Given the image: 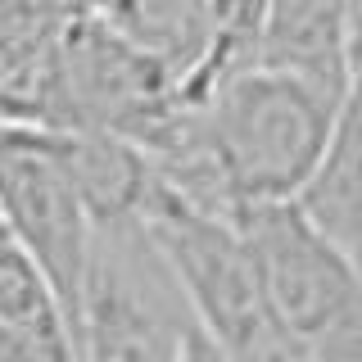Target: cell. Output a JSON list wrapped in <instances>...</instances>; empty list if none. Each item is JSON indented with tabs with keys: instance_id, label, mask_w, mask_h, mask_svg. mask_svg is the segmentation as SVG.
<instances>
[{
	"instance_id": "obj_1",
	"label": "cell",
	"mask_w": 362,
	"mask_h": 362,
	"mask_svg": "<svg viewBox=\"0 0 362 362\" xmlns=\"http://www.w3.org/2000/svg\"><path fill=\"white\" fill-rule=\"evenodd\" d=\"M344 100L281 73L231 77L199 109V127L235 218L258 204H294L331 145Z\"/></svg>"
},
{
	"instance_id": "obj_2",
	"label": "cell",
	"mask_w": 362,
	"mask_h": 362,
	"mask_svg": "<svg viewBox=\"0 0 362 362\" xmlns=\"http://www.w3.org/2000/svg\"><path fill=\"white\" fill-rule=\"evenodd\" d=\"M276 335L308 362H362V263L331 245L294 204H258L240 218Z\"/></svg>"
},
{
	"instance_id": "obj_3",
	"label": "cell",
	"mask_w": 362,
	"mask_h": 362,
	"mask_svg": "<svg viewBox=\"0 0 362 362\" xmlns=\"http://www.w3.org/2000/svg\"><path fill=\"white\" fill-rule=\"evenodd\" d=\"M136 226L168 267L195 326L231 362H263L276 344H286L267 317L254 258L231 218L190 209L154 181L136 213Z\"/></svg>"
},
{
	"instance_id": "obj_4",
	"label": "cell",
	"mask_w": 362,
	"mask_h": 362,
	"mask_svg": "<svg viewBox=\"0 0 362 362\" xmlns=\"http://www.w3.org/2000/svg\"><path fill=\"white\" fill-rule=\"evenodd\" d=\"M195 326L190 308L158 263L141 226L95 231V254L77 299V358L82 362H177L181 335Z\"/></svg>"
},
{
	"instance_id": "obj_5",
	"label": "cell",
	"mask_w": 362,
	"mask_h": 362,
	"mask_svg": "<svg viewBox=\"0 0 362 362\" xmlns=\"http://www.w3.org/2000/svg\"><path fill=\"white\" fill-rule=\"evenodd\" d=\"M0 222L14 235V245L37 263L59 308L68 313V326H73L90 254H95V222L59 163L54 132H0Z\"/></svg>"
},
{
	"instance_id": "obj_6",
	"label": "cell",
	"mask_w": 362,
	"mask_h": 362,
	"mask_svg": "<svg viewBox=\"0 0 362 362\" xmlns=\"http://www.w3.org/2000/svg\"><path fill=\"white\" fill-rule=\"evenodd\" d=\"M349 37H354V5L276 0V5H263V14H258L254 68L294 77L322 95L344 100Z\"/></svg>"
},
{
	"instance_id": "obj_7",
	"label": "cell",
	"mask_w": 362,
	"mask_h": 362,
	"mask_svg": "<svg viewBox=\"0 0 362 362\" xmlns=\"http://www.w3.org/2000/svg\"><path fill=\"white\" fill-rule=\"evenodd\" d=\"M0 362H82L77 339L28 254L0 222Z\"/></svg>"
},
{
	"instance_id": "obj_8",
	"label": "cell",
	"mask_w": 362,
	"mask_h": 362,
	"mask_svg": "<svg viewBox=\"0 0 362 362\" xmlns=\"http://www.w3.org/2000/svg\"><path fill=\"white\" fill-rule=\"evenodd\" d=\"M136 50H145L154 64H163L181 86L204 64V54L218 41L226 5H177V0H132V5L100 9Z\"/></svg>"
},
{
	"instance_id": "obj_9",
	"label": "cell",
	"mask_w": 362,
	"mask_h": 362,
	"mask_svg": "<svg viewBox=\"0 0 362 362\" xmlns=\"http://www.w3.org/2000/svg\"><path fill=\"white\" fill-rule=\"evenodd\" d=\"M294 209L308 218L331 245L362 263V122L339 109L331 145L313 181L299 190Z\"/></svg>"
},
{
	"instance_id": "obj_10",
	"label": "cell",
	"mask_w": 362,
	"mask_h": 362,
	"mask_svg": "<svg viewBox=\"0 0 362 362\" xmlns=\"http://www.w3.org/2000/svg\"><path fill=\"white\" fill-rule=\"evenodd\" d=\"M177 362H231L222 354L218 344H213L209 335L199 331V326H190L186 335H181V349H177Z\"/></svg>"
},
{
	"instance_id": "obj_11",
	"label": "cell",
	"mask_w": 362,
	"mask_h": 362,
	"mask_svg": "<svg viewBox=\"0 0 362 362\" xmlns=\"http://www.w3.org/2000/svg\"><path fill=\"white\" fill-rule=\"evenodd\" d=\"M263 362H308V358H299V354H294L290 344H276V349H272V354H267Z\"/></svg>"
},
{
	"instance_id": "obj_12",
	"label": "cell",
	"mask_w": 362,
	"mask_h": 362,
	"mask_svg": "<svg viewBox=\"0 0 362 362\" xmlns=\"http://www.w3.org/2000/svg\"><path fill=\"white\" fill-rule=\"evenodd\" d=\"M358 9H362V5H358Z\"/></svg>"
}]
</instances>
